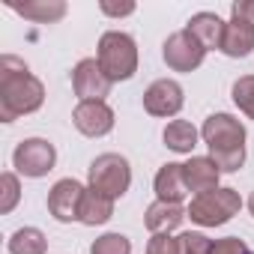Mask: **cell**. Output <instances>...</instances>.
<instances>
[{
  "instance_id": "obj_1",
  "label": "cell",
  "mask_w": 254,
  "mask_h": 254,
  "mask_svg": "<svg viewBox=\"0 0 254 254\" xmlns=\"http://www.w3.org/2000/svg\"><path fill=\"white\" fill-rule=\"evenodd\" d=\"M45 105V84L15 54L0 57V120L15 123Z\"/></svg>"
},
{
  "instance_id": "obj_2",
  "label": "cell",
  "mask_w": 254,
  "mask_h": 254,
  "mask_svg": "<svg viewBox=\"0 0 254 254\" xmlns=\"http://www.w3.org/2000/svg\"><path fill=\"white\" fill-rule=\"evenodd\" d=\"M200 141L209 150V159L221 174H236L245 165V126L227 111L209 114L200 126Z\"/></svg>"
},
{
  "instance_id": "obj_3",
  "label": "cell",
  "mask_w": 254,
  "mask_h": 254,
  "mask_svg": "<svg viewBox=\"0 0 254 254\" xmlns=\"http://www.w3.org/2000/svg\"><path fill=\"white\" fill-rule=\"evenodd\" d=\"M96 60L111 84L129 81L138 72V42L123 30H105L96 45Z\"/></svg>"
},
{
  "instance_id": "obj_4",
  "label": "cell",
  "mask_w": 254,
  "mask_h": 254,
  "mask_svg": "<svg viewBox=\"0 0 254 254\" xmlns=\"http://www.w3.org/2000/svg\"><path fill=\"white\" fill-rule=\"evenodd\" d=\"M242 209V197L236 189H227V186H218L212 191H203V194H194L191 203L186 206V215L200 224V227H221L227 224L233 215H239Z\"/></svg>"
},
{
  "instance_id": "obj_5",
  "label": "cell",
  "mask_w": 254,
  "mask_h": 254,
  "mask_svg": "<svg viewBox=\"0 0 254 254\" xmlns=\"http://www.w3.org/2000/svg\"><path fill=\"white\" fill-rule=\"evenodd\" d=\"M87 186L108 194V197H123L132 186V165L120 153H102L90 162L87 168Z\"/></svg>"
},
{
  "instance_id": "obj_6",
  "label": "cell",
  "mask_w": 254,
  "mask_h": 254,
  "mask_svg": "<svg viewBox=\"0 0 254 254\" xmlns=\"http://www.w3.org/2000/svg\"><path fill=\"white\" fill-rule=\"evenodd\" d=\"M54 165H57V147L48 138H24L12 150V168L21 177L42 180L54 171Z\"/></svg>"
},
{
  "instance_id": "obj_7",
  "label": "cell",
  "mask_w": 254,
  "mask_h": 254,
  "mask_svg": "<svg viewBox=\"0 0 254 254\" xmlns=\"http://www.w3.org/2000/svg\"><path fill=\"white\" fill-rule=\"evenodd\" d=\"M162 57L168 63V69L174 72H194L200 69V63L206 60V48L200 45V39L191 30H174L165 45H162Z\"/></svg>"
},
{
  "instance_id": "obj_8",
  "label": "cell",
  "mask_w": 254,
  "mask_h": 254,
  "mask_svg": "<svg viewBox=\"0 0 254 254\" xmlns=\"http://www.w3.org/2000/svg\"><path fill=\"white\" fill-rule=\"evenodd\" d=\"M84 191L87 186H81L78 180L66 177V180H57L48 191V215L60 224H72V221H81V203H84Z\"/></svg>"
},
{
  "instance_id": "obj_9",
  "label": "cell",
  "mask_w": 254,
  "mask_h": 254,
  "mask_svg": "<svg viewBox=\"0 0 254 254\" xmlns=\"http://www.w3.org/2000/svg\"><path fill=\"white\" fill-rule=\"evenodd\" d=\"M111 81L102 72L96 57H84L75 63L72 69V90L78 96V102H105V96L111 93Z\"/></svg>"
},
{
  "instance_id": "obj_10",
  "label": "cell",
  "mask_w": 254,
  "mask_h": 254,
  "mask_svg": "<svg viewBox=\"0 0 254 254\" xmlns=\"http://www.w3.org/2000/svg\"><path fill=\"white\" fill-rule=\"evenodd\" d=\"M186 105V90L174 78H159L144 90V111L150 117H177Z\"/></svg>"
},
{
  "instance_id": "obj_11",
  "label": "cell",
  "mask_w": 254,
  "mask_h": 254,
  "mask_svg": "<svg viewBox=\"0 0 254 254\" xmlns=\"http://www.w3.org/2000/svg\"><path fill=\"white\" fill-rule=\"evenodd\" d=\"M117 114L108 102H78L72 111V126L84 138H105L114 132Z\"/></svg>"
},
{
  "instance_id": "obj_12",
  "label": "cell",
  "mask_w": 254,
  "mask_h": 254,
  "mask_svg": "<svg viewBox=\"0 0 254 254\" xmlns=\"http://www.w3.org/2000/svg\"><path fill=\"white\" fill-rule=\"evenodd\" d=\"M254 51V21L245 15L230 12V21L224 24V39H221V54L242 60Z\"/></svg>"
},
{
  "instance_id": "obj_13",
  "label": "cell",
  "mask_w": 254,
  "mask_h": 254,
  "mask_svg": "<svg viewBox=\"0 0 254 254\" xmlns=\"http://www.w3.org/2000/svg\"><path fill=\"white\" fill-rule=\"evenodd\" d=\"M183 180H186V189L189 191L203 194V191L218 189L221 171H218V165L209 156H191L189 162H183Z\"/></svg>"
},
{
  "instance_id": "obj_14",
  "label": "cell",
  "mask_w": 254,
  "mask_h": 254,
  "mask_svg": "<svg viewBox=\"0 0 254 254\" xmlns=\"http://www.w3.org/2000/svg\"><path fill=\"white\" fill-rule=\"evenodd\" d=\"M153 191H156V200H165V203H183L189 189H186V180H183V165L180 162H168L156 171V180H153Z\"/></svg>"
},
{
  "instance_id": "obj_15",
  "label": "cell",
  "mask_w": 254,
  "mask_h": 254,
  "mask_svg": "<svg viewBox=\"0 0 254 254\" xmlns=\"http://www.w3.org/2000/svg\"><path fill=\"white\" fill-rule=\"evenodd\" d=\"M186 209L183 203H165V200H153L144 212V224L150 230V236H159V233H174L180 224H183Z\"/></svg>"
},
{
  "instance_id": "obj_16",
  "label": "cell",
  "mask_w": 254,
  "mask_h": 254,
  "mask_svg": "<svg viewBox=\"0 0 254 254\" xmlns=\"http://www.w3.org/2000/svg\"><path fill=\"white\" fill-rule=\"evenodd\" d=\"M9 9L33 24H54L66 15V3L63 0H27V3H9Z\"/></svg>"
},
{
  "instance_id": "obj_17",
  "label": "cell",
  "mask_w": 254,
  "mask_h": 254,
  "mask_svg": "<svg viewBox=\"0 0 254 254\" xmlns=\"http://www.w3.org/2000/svg\"><path fill=\"white\" fill-rule=\"evenodd\" d=\"M224 24H227V21H221L215 12H194V15L189 18L186 30H191V33L200 39V45H203L206 51H212V48H218V51H221Z\"/></svg>"
},
{
  "instance_id": "obj_18",
  "label": "cell",
  "mask_w": 254,
  "mask_h": 254,
  "mask_svg": "<svg viewBox=\"0 0 254 254\" xmlns=\"http://www.w3.org/2000/svg\"><path fill=\"white\" fill-rule=\"evenodd\" d=\"M162 141H165L168 150H174L180 156H191V150L200 141V129H194L189 120H171L162 132Z\"/></svg>"
},
{
  "instance_id": "obj_19",
  "label": "cell",
  "mask_w": 254,
  "mask_h": 254,
  "mask_svg": "<svg viewBox=\"0 0 254 254\" xmlns=\"http://www.w3.org/2000/svg\"><path fill=\"white\" fill-rule=\"evenodd\" d=\"M114 218V197L96 191L87 186L84 191V203H81V224L87 227H99V224H108Z\"/></svg>"
},
{
  "instance_id": "obj_20",
  "label": "cell",
  "mask_w": 254,
  "mask_h": 254,
  "mask_svg": "<svg viewBox=\"0 0 254 254\" xmlns=\"http://www.w3.org/2000/svg\"><path fill=\"white\" fill-rule=\"evenodd\" d=\"M9 254H48V239L39 227H18L9 242H6Z\"/></svg>"
},
{
  "instance_id": "obj_21",
  "label": "cell",
  "mask_w": 254,
  "mask_h": 254,
  "mask_svg": "<svg viewBox=\"0 0 254 254\" xmlns=\"http://www.w3.org/2000/svg\"><path fill=\"white\" fill-rule=\"evenodd\" d=\"M230 99H233V105H236L248 120H254V75L236 78L233 87H230Z\"/></svg>"
},
{
  "instance_id": "obj_22",
  "label": "cell",
  "mask_w": 254,
  "mask_h": 254,
  "mask_svg": "<svg viewBox=\"0 0 254 254\" xmlns=\"http://www.w3.org/2000/svg\"><path fill=\"white\" fill-rule=\"evenodd\" d=\"M21 200V180L15 171H6L0 177V215H9Z\"/></svg>"
},
{
  "instance_id": "obj_23",
  "label": "cell",
  "mask_w": 254,
  "mask_h": 254,
  "mask_svg": "<svg viewBox=\"0 0 254 254\" xmlns=\"http://www.w3.org/2000/svg\"><path fill=\"white\" fill-rule=\"evenodd\" d=\"M90 254H132V239L126 233H102L93 239Z\"/></svg>"
},
{
  "instance_id": "obj_24",
  "label": "cell",
  "mask_w": 254,
  "mask_h": 254,
  "mask_svg": "<svg viewBox=\"0 0 254 254\" xmlns=\"http://www.w3.org/2000/svg\"><path fill=\"white\" fill-rule=\"evenodd\" d=\"M177 245H180V254H209L212 239H206L197 230H189V233H180L177 236Z\"/></svg>"
},
{
  "instance_id": "obj_25",
  "label": "cell",
  "mask_w": 254,
  "mask_h": 254,
  "mask_svg": "<svg viewBox=\"0 0 254 254\" xmlns=\"http://www.w3.org/2000/svg\"><path fill=\"white\" fill-rule=\"evenodd\" d=\"M209 254H251V248L239 239V236H224V239H215Z\"/></svg>"
},
{
  "instance_id": "obj_26",
  "label": "cell",
  "mask_w": 254,
  "mask_h": 254,
  "mask_svg": "<svg viewBox=\"0 0 254 254\" xmlns=\"http://www.w3.org/2000/svg\"><path fill=\"white\" fill-rule=\"evenodd\" d=\"M144 254H180V245L171 233H159V236H150Z\"/></svg>"
},
{
  "instance_id": "obj_27",
  "label": "cell",
  "mask_w": 254,
  "mask_h": 254,
  "mask_svg": "<svg viewBox=\"0 0 254 254\" xmlns=\"http://www.w3.org/2000/svg\"><path fill=\"white\" fill-rule=\"evenodd\" d=\"M99 9L105 15H111V18H126V15L135 12V3H132V0H126V3H111V0H102Z\"/></svg>"
},
{
  "instance_id": "obj_28",
  "label": "cell",
  "mask_w": 254,
  "mask_h": 254,
  "mask_svg": "<svg viewBox=\"0 0 254 254\" xmlns=\"http://www.w3.org/2000/svg\"><path fill=\"white\" fill-rule=\"evenodd\" d=\"M230 12L245 15V18H251V21H254V0H239V3H233V6H230Z\"/></svg>"
},
{
  "instance_id": "obj_29",
  "label": "cell",
  "mask_w": 254,
  "mask_h": 254,
  "mask_svg": "<svg viewBox=\"0 0 254 254\" xmlns=\"http://www.w3.org/2000/svg\"><path fill=\"white\" fill-rule=\"evenodd\" d=\"M248 212L254 215V191H251V197H248Z\"/></svg>"
}]
</instances>
